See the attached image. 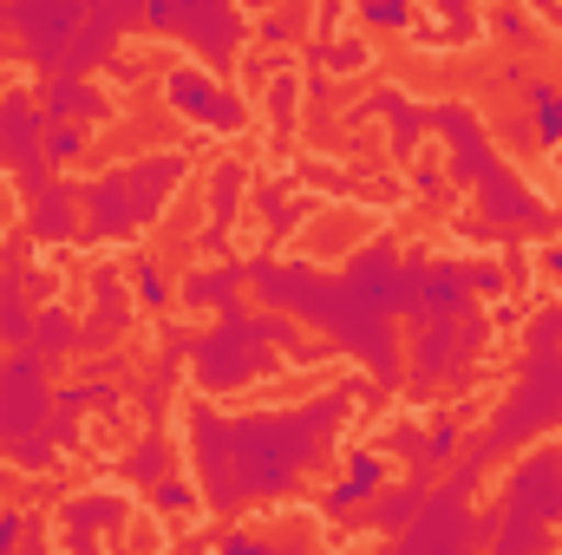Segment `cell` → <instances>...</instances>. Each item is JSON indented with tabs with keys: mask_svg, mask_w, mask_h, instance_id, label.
Listing matches in <instances>:
<instances>
[{
	"mask_svg": "<svg viewBox=\"0 0 562 555\" xmlns=\"http://www.w3.org/2000/svg\"><path fill=\"white\" fill-rule=\"evenodd\" d=\"M164 99L183 112V118H196V125H210V132H243L249 125V112H243V99L223 86V79H210V72H196V66H177L170 79H164Z\"/></svg>",
	"mask_w": 562,
	"mask_h": 555,
	"instance_id": "obj_1",
	"label": "cell"
},
{
	"mask_svg": "<svg viewBox=\"0 0 562 555\" xmlns=\"http://www.w3.org/2000/svg\"><path fill=\"white\" fill-rule=\"evenodd\" d=\"M380 484H386V457H380V451H353V457H347V477H340V484H327L321 510H327V517H340V510L367 503Z\"/></svg>",
	"mask_w": 562,
	"mask_h": 555,
	"instance_id": "obj_2",
	"label": "cell"
},
{
	"mask_svg": "<svg viewBox=\"0 0 562 555\" xmlns=\"http://www.w3.org/2000/svg\"><path fill=\"white\" fill-rule=\"evenodd\" d=\"M105 112H112L105 92H92V86L72 79V72L46 86V118H53V125H92V118H105Z\"/></svg>",
	"mask_w": 562,
	"mask_h": 555,
	"instance_id": "obj_3",
	"label": "cell"
},
{
	"mask_svg": "<svg viewBox=\"0 0 562 555\" xmlns=\"http://www.w3.org/2000/svg\"><path fill=\"white\" fill-rule=\"evenodd\" d=\"M112 517H125L112 497H86V503H66V510H59V523H66V550H86V543H92V536H99Z\"/></svg>",
	"mask_w": 562,
	"mask_h": 555,
	"instance_id": "obj_4",
	"label": "cell"
},
{
	"mask_svg": "<svg viewBox=\"0 0 562 555\" xmlns=\"http://www.w3.org/2000/svg\"><path fill=\"white\" fill-rule=\"evenodd\" d=\"M517 503H550V510L562 517V464L550 457V451L524 464V477H517Z\"/></svg>",
	"mask_w": 562,
	"mask_h": 555,
	"instance_id": "obj_5",
	"label": "cell"
},
{
	"mask_svg": "<svg viewBox=\"0 0 562 555\" xmlns=\"http://www.w3.org/2000/svg\"><path fill=\"white\" fill-rule=\"evenodd\" d=\"M530 118H537V138L543 144H562V99L557 92L537 86V92H530Z\"/></svg>",
	"mask_w": 562,
	"mask_h": 555,
	"instance_id": "obj_6",
	"label": "cell"
},
{
	"mask_svg": "<svg viewBox=\"0 0 562 555\" xmlns=\"http://www.w3.org/2000/svg\"><path fill=\"white\" fill-rule=\"evenodd\" d=\"M419 503H425V490H393V497H386V503L373 510V523H380V530H406Z\"/></svg>",
	"mask_w": 562,
	"mask_h": 555,
	"instance_id": "obj_7",
	"label": "cell"
},
{
	"mask_svg": "<svg viewBox=\"0 0 562 555\" xmlns=\"http://www.w3.org/2000/svg\"><path fill=\"white\" fill-rule=\"evenodd\" d=\"M367 26L400 33V26H413V7H406V0H373V7H367Z\"/></svg>",
	"mask_w": 562,
	"mask_h": 555,
	"instance_id": "obj_8",
	"label": "cell"
},
{
	"mask_svg": "<svg viewBox=\"0 0 562 555\" xmlns=\"http://www.w3.org/2000/svg\"><path fill=\"white\" fill-rule=\"evenodd\" d=\"M79 150H86V132H79V125H53V132H46V157H53V163H72Z\"/></svg>",
	"mask_w": 562,
	"mask_h": 555,
	"instance_id": "obj_9",
	"label": "cell"
},
{
	"mask_svg": "<svg viewBox=\"0 0 562 555\" xmlns=\"http://www.w3.org/2000/svg\"><path fill=\"white\" fill-rule=\"evenodd\" d=\"M157 510H170V517H183V510H196V490H190L183 477H164V484H157Z\"/></svg>",
	"mask_w": 562,
	"mask_h": 555,
	"instance_id": "obj_10",
	"label": "cell"
},
{
	"mask_svg": "<svg viewBox=\"0 0 562 555\" xmlns=\"http://www.w3.org/2000/svg\"><path fill=\"white\" fill-rule=\"evenodd\" d=\"M138 301L144 307H164L170 301V281L157 275V262H138Z\"/></svg>",
	"mask_w": 562,
	"mask_h": 555,
	"instance_id": "obj_11",
	"label": "cell"
},
{
	"mask_svg": "<svg viewBox=\"0 0 562 555\" xmlns=\"http://www.w3.org/2000/svg\"><path fill=\"white\" fill-rule=\"evenodd\" d=\"M164 464H170V451L150 438V444H144V451L132 457V464H125V471H132V477H157V484H164Z\"/></svg>",
	"mask_w": 562,
	"mask_h": 555,
	"instance_id": "obj_12",
	"label": "cell"
},
{
	"mask_svg": "<svg viewBox=\"0 0 562 555\" xmlns=\"http://www.w3.org/2000/svg\"><path fill=\"white\" fill-rule=\"evenodd\" d=\"M40 340L59 353V347H72V320H59V307H46V320H40Z\"/></svg>",
	"mask_w": 562,
	"mask_h": 555,
	"instance_id": "obj_13",
	"label": "cell"
},
{
	"mask_svg": "<svg viewBox=\"0 0 562 555\" xmlns=\"http://www.w3.org/2000/svg\"><path fill=\"white\" fill-rule=\"evenodd\" d=\"M451 451H458V424H438V431L425 438V457L438 464V457H451Z\"/></svg>",
	"mask_w": 562,
	"mask_h": 555,
	"instance_id": "obj_14",
	"label": "cell"
},
{
	"mask_svg": "<svg viewBox=\"0 0 562 555\" xmlns=\"http://www.w3.org/2000/svg\"><path fill=\"white\" fill-rule=\"evenodd\" d=\"M269 112H276L281 125L294 118V79H276V86H269Z\"/></svg>",
	"mask_w": 562,
	"mask_h": 555,
	"instance_id": "obj_15",
	"label": "cell"
},
{
	"mask_svg": "<svg viewBox=\"0 0 562 555\" xmlns=\"http://www.w3.org/2000/svg\"><path fill=\"white\" fill-rule=\"evenodd\" d=\"M0 555H20V510H0Z\"/></svg>",
	"mask_w": 562,
	"mask_h": 555,
	"instance_id": "obj_16",
	"label": "cell"
},
{
	"mask_svg": "<svg viewBox=\"0 0 562 555\" xmlns=\"http://www.w3.org/2000/svg\"><path fill=\"white\" fill-rule=\"evenodd\" d=\"M216 555H269V543H256V536H223Z\"/></svg>",
	"mask_w": 562,
	"mask_h": 555,
	"instance_id": "obj_17",
	"label": "cell"
},
{
	"mask_svg": "<svg viewBox=\"0 0 562 555\" xmlns=\"http://www.w3.org/2000/svg\"><path fill=\"white\" fill-rule=\"evenodd\" d=\"M543 269H550V275L562 281V249H550V256H543Z\"/></svg>",
	"mask_w": 562,
	"mask_h": 555,
	"instance_id": "obj_18",
	"label": "cell"
},
{
	"mask_svg": "<svg viewBox=\"0 0 562 555\" xmlns=\"http://www.w3.org/2000/svg\"><path fill=\"white\" fill-rule=\"evenodd\" d=\"M557 99H562V92H557Z\"/></svg>",
	"mask_w": 562,
	"mask_h": 555,
	"instance_id": "obj_19",
	"label": "cell"
}]
</instances>
